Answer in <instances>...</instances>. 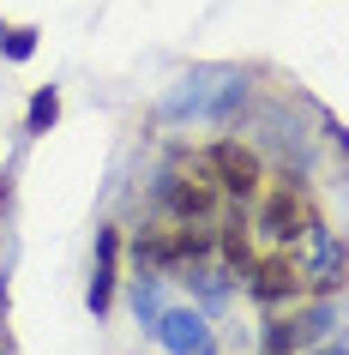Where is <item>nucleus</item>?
<instances>
[{"mask_svg":"<svg viewBox=\"0 0 349 355\" xmlns=\"http://www.w3.org/2000/svg\"><path fill=\"white\" fill-rule=\"evenodd\" d=\"M157 343H163L169 355H199V349H211L205 313H199V307H163V319H157Z\"/></svg>","mask_w":349,"mask_h":355,"instance_id":"6","label":"nucleus"},{"mask_svg":"<svg viewBox=\"0 0 349 355\" xmlns=\"http://www.w3.org/2000/svg\"><path fill=\"white\" fill-rule=\"evenodd\" d=\"M6 193H12V181H6V175H0V205H6Z\"/></svg>","mask_w":349,"mask_h":355,"instance_id":"12","label":"nucleus"},{"mask_svg":"<svg viewBox=\"0 0 349 355\" xmlns=\"http://www.w3.org/2000/svg\"><path fill=\"white\" fill-rule=\"evenodd\" d=\"M0 55L6 60H31L37 55V31H31V24H6V31H0Z\"/></svg>","mask_w":349,"mask_h":355,"instance_id":"11","label":"nucleus"},{"mask_svg":"<svg viewBox=\"0 0 349 355\" xmlns=\"http://www.w3.org/2000/svg\"><path fill=\"white\" fill-rule=\"evenodd\" d=\"M325 355H349V349H343V343H337V349H325Z\"/></svg>","mask_w":349,"mask_h":355,"instance_id":"13","label":"nucleus"},{"mask_svg":"<svg viewBox=\"0 0 349 355\" xmlns=\"http://www.w3.org/2000/svg\"><path fill=\"white\" fill-rule=\"evenodd\" d=\"M114 265H121V229L103 223L96 229V265H91V289H85V307H91L96 319L109 313V301H114Z\"/></svg>","mask_w":349,"mask_h":355,"instance_id":"5","label":"nucleus"},{"mask_svg":"<svg viewBox=\"0 0 349 355\" xmlns=\"http://www.w3.org/2000/svg\"><path fill=\"white\" fill-rule=\"evenodd\" d=\"M301 241H307V265H301V283H307L313 295H337V289H343V277H349V247L337 241V235H331L319 217L307 223V235H301Z\"/></svg>","mask_w":349,"mask_h":355,"instance_id":"4","label":"nucleus"},{"mask_svg":"<svg viewBox=\"0 0 349 355\" xmlns=\"http://www.w3.org/2000/svg\"><path fill=\"white\" fill-rule=\"evenodd\" d=\"M199 355H211V349H199Z\"/></svg>","mask_w":349,"mask_h":355,"instance_id":"15","label":"nucleus"},{"mask_svg":"<svg viewBox=\"0 0 349 355\" xmlns=\"http://www.w3.org/2000/svg\"><path fill=\"white\" fill-rule=\"evenodd\" d=\"M301 265L289 259V247H277L271 259H253V271H247V295L265 307V313H283V307H295L301 301Z\"/></svg>","mask_w":349,"mask_h":355,"instance_id":"3","label":"nucleus"},{"mask_svg":"<svg viewBox=\"0 0 349 355\" xmlns=\"http://www.w3.org/2000/svg\"><path fill=\"white\" fill-rule=\"evenodd\" d=\"M259 343H265V355H301V331H295V313H289V319L271 313V319H265V337H259Z\"/></svg>","mask_w":349,"mask_h":355,"instance_id":"8","label":"nucleus"},{"mask_svg":"<svg viewBox=\"0 0 349 355\" xmlns=\"http://www.w3.org/2000/svg\"><path fill=\"white\" fill-rule=\"evenodd\" d=\"M60 121V91L55 85H42L37 96H31V109H24V132H49Z\"/></svg>","mask_w":349,"mask_h":355,"instance_id":"9","label":"nucleus"},{"mask_svg":"<svg viewBox=\"0 0 349 355\" xmlns=\"http://www.w3.org/2000/svg\"><path fill=\"white\" fill-rule=\"evenodd\" d=\"M163 277H139V289H133V307H139V325H151L157 331V319H163V289H157Z\"/></svg>","mask_w":349,"mask_h":355,"instance_id":"10","label":"nucleus"},{"mask_svg":"<svg viewBox=\"0 0 349 355\" xmlns=\"http://www.w3.org/2000/svg\"><path fill=\"white\" fill-rule=\"evenodd\" d=\"M331 325H337V307H331V295H319L313 307H301V313H295L301 349H307V343H319V337H331Z\"/></svg>","mask_w":349,"mask_h":355,"instance_id":"7","label":"nucleus"},{"mask_svg":"<svg viewBox=\"0 0 349 355\" xmlns=\"http://www.w3.org/2000/svg\"><path fill=\"white\" fill-rule=\"evenodd\" d=\"M259 235L271 247H289V241H301L307 235V223H313V211H307V199H301V187L295 181H277L271 193H259Z\"/></svg>","mask_w":349,"mask_h":355,"instance_id":"2","label":"nucleus"},{"mask_svg":"<svg viewBox=\"0 0 349 355\" xmlns=\"http://www.w3.org/2000/svg\"><path fill=\"white\" fill-rule=\"evenodd\" d=\"M205 163L217 175V187L235 199V205H253L259 193H265V168H259V150H247L241 139H217V145L205 150Z\"/></svg>","mask_w":349,"mask_h":355,"instance_id":"1","label":"nucleus"},{"mask_svg":"<svg viewBox=\"0 0 349 355\" xmlns=\"http://www.w3.org/2000/svg\"><path fill=\"white\" fill-rule=\"evenodd\" d=\"M0 355H12V349H0Z\"/></svg>","mask_w":349,"mask_h":355,"instance_id":"14","label":"nucleus"}]
</instances>
